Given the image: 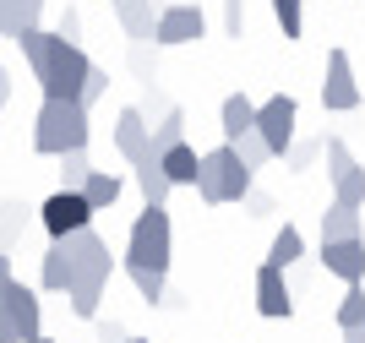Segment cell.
<instances>
[{
    "label": "cell",
    "mask_w": 365,
    "mask_h": 343,
    "mask_svg": "<svg viewBox=\"0 0 365 343\" xmlns=\"http://www.w3.org/2000/svg\"><path fill=\"white\" fill-rule=\"evenodd\" d=\"M224 33H229V39H240V33H245V0H224Z\"/></svg>",
    "instance_id": "cell-33"
},
{
    "label": "cell",
    "mask_w": 365,
    "mask_h": 343,
    "mask_svg": "<svg viewBox=\"0 0 365 343\" xmlns=\"http://www.w3.org/2000/svg\"><path fill=\"white\" fill-rule=\"evenodd\" d=\"M322 240H360V208L333 202V208L322 213Z\"/></svg>",
    "instance_id": "cell-22"
},
{
    "label": "cell",
    "mask_w": 365,
    "mask_h": 343,
    "mask_svg": "<svg viewBox=\"0 0 365 343\" xmlns=\"http://www.w3.org/2000/svg\"><path fill=\"white\" fill-rule=\"evenodd\" d=\"M137 191H142V202H148V208H164V202H169L175 180L164 175V158H153V164L137 169Z\"/></svg>",
    "instance_id": "cell-20"
},
{
    "label": "cell",
    "mask_w": 365,
    "mask_h": 343,
    "mask_svg": "<svg viewBox=\"0 0 365 343\" xmlns=\"http://www.w3.org/2000/svg\"><path fill=\"white\" fill-rule=\"evenodd\" d=\"M38 16H44V0H0V28H6L11 44L38 33Z\"/></svg>",
    "instance_id": "cell-18"
},
{
    "label": "cell",
    "mask_w": 365,
    "mask_h": 343,
    "mask_svg": "<svg viewBox=\"0 0 365 343\" xmlns=\"http://www.w3.org/2000/svg\"><path fill=\"white\" fill-rule=\"evenodd\" d=\"M104 93H109V71H104V66H93V76H88V88H82V104H98V98H104Z\"/></svg>",
    "instance_id": "cell-32"
},
{
    "label": "cell",
    "mask_w": 365,
    "mask_h": 343,
    "mask_svg": "<svg viewBox=\"0 0 365 343\" xmlns=\"http://www.w3.org/2000/svg\"><path fill=\"white\" fill-rule=\"evenodd\" d=\"M202 33H207L202 6H164V11H158V33H153V44H158V49H180V44H197Z\"/></svg>",
    "instance_id": "cell-12"
},
{
    "label": "cell",
    "mask_w": 365,
    "mask_h": 343,
    "mask_svg": "<svg viewBox=\"0 0 365 343\" xmlns=\"http://www.w3.org/2000/svg\"><path fill=\"white\" fill-rule=\"evenodd\" d=\"M235 153H240V158H245V164H251V169H262V164H273V148H267V142H262V131L240 136V142H235Z\"/></svg>",
    "instance_id": "cell-30"
},
{
    "label": "cell",
    "mask_w": 365,
    "mask_h": 343,
    "mask_svg": "<svg viewBox=\"0 0 365 343\" xmlns=\"http://www.w3.org/2000/svg\"><path fill=\"white\" fill-rule=\"evenodd\" d=\"M82 191H88V202H93V208L104 213V208H115V202H120V180L109 175V169H93V180L82 185Z\"/></svg>",
    "instance_id": "cell-25"
},
{
    "label": "cell",
    "mask_w": 365,
    "mask_h": 343,
    "mask_svg": "<svg viewBox=\"0 0 365 343\" xmlns=\"http://www.w3.org/2000/svg\"><path fill=\"white\" fill-rule=\"evenodd\" d=\"M257 311L273 316V322H284V316L294 311L289 284H284V267H267V262H262V272H257Z\"/></svg>",
    "instance_id": "cell-15"
},
{
    "label": "cell",
    "mask_w": 365,
    "mask_h": 343,
    "mask_svg": "<svg viewBox=\"0 0 365 343\" xmlns=\"http://www.w3.org/2000/svg\"><path fill=\"white\" fill-rule=\"evenodd\" d=\"M300 256H305V235H300L294 224H284V229L273 235V245H267V267H284V272H289Z\"/></svg>",
    "instance_id": "cell-21"
},
{
    "label": "cell",
    "mask_w": 365,
    "mask_h": 343,
    "mask_svg": "<svg viewBox=\"0 0 365 343\" xmlns=\"http://www.w3.org/2000/svg\"><path fill=\"white\" fill-rule=\"evenodd\" d=\"M55 33H61V39H71V44H76V39H82V16H76L71 6H66V11H61V28H55Z\"/></svg>",
    "instance_id": "cell-34"
},
{
    "label": "cell",
    "mask_w": 365,
    "mask_h": 343,
    "mask_svg": "<svg viewBox=\"0 0 365 343\" xmlns=\"http://www.w3.org/2000/svg\"><path fill=\"white\" fill-rule=\"evenodd\" d=\"M164 175L175 180V185H197V180H202V153L191 148V142L169 148V153H164Z\"/></svg>",
    "instance_id": "cell-19"
},
{
    "label": "cell",
    "mask_w": 365,
    "mask_h": 343,
    "mask_svg": "<svg viewBox=\"0 0 365 343\" xmlns=\"http://www.w3.org/2000/svg\"><path fill=\"white\" fill-rule=\"evenodd\" d=\"M93 136V120H88V104L76 98H44L38 120H33V153L44 158H66V153H82Z\"/></svg>",
    "instance_id": "cell-3"
},
{
    "label": "cell",
    "mask_w": 365,
    "mask_h": 343,
    "mask_svg": "<svg viewBox=\"0 0 365 343\" xmlns=\"http://www.w3.org/2000/svg\"><path fill=\"white\" fill-rule=\"evenodd\" d=\"M169 245H175L169 213H164V208H142V213H137V224H131V235H125V262L169 272Z\"/></svg>",
    "instance_id": "cell-5"
},
{
    "label": "cell",
    "mask_w": 365,
    "mask_h": 343,
    "mask_svg": "<svg viewBox=\"0 0 365 343\" xmlns=\"http://www.w3.org/2000/svg\"><path fill=\"white\" fill-rule=\"evenodd\" d=\"M98 343H131V338H125V327L109 316V322H98Z\"/></svg>",
    "instance_id": "cell-35"
},
{
    "label": "cell",
    "mask_w": 365,
    "mask_h": 343,
    "mask_svg": "<svg viewBox=\"0 0 365 343\" xmlns=\"http://www.w3.org/2000/svg\"><path fill=\"white\" fill-rule=\"evenodd\" d=\"M22 202H16V196H6V256H0V262H11V251H16V240H22Z\"/></svg>",
    "instance_id": "cell-31"
},
{
    "label": "cell",
    "mask_w": 365,
    "mask_h": 343,
    "mask_svg": "<svg viewBox=\"0 0 365 343\" xmlns=\"http://www.w3.org/2000/svg\"><path fill=\"white\" fill-rule=\"evenodd\" d=\"M93 180V158H88V148L82 153H66L61 158V191H82Z\"/></svg>",
    "instance_id": "cell-24"
},
{
    "label": "cell",
    "mask_w": 365,
    "mask_h": 343,
    "mask_svg": "<svg viewBox=\"0 0 365 343\" xmlns=\"http://www.w3.org/2000/svg\"><path fill=\"white\" fill-rule=\"evenodd\" d=\"M131 343H137V338H131Z\"/></svg>",
    "instance_id": "cell-39"
},
{
    "label": "cell",
    "mask_w": 365,
    "mask_h": 343,
    "mask_svg": "<svg viewBox=\"0 0 365 343\" xmlns=\"http://www.w3.org/2000/svg\"><path fill=\"white\" fill-rule=\"evenodd\" d=\"M153 142H158V153H169V148H180V142H185V109H180V104H169L164 115H158Z\"/></svg>",
    "instance_id": "cell-23"
},
{
    "label": "cell",
    "mask_w": 365,
    "mask_h": 343,
    "mask_svg": "<svg viewBox=\"0 0 365 343\" xmlns=\"http://www.w3.org/2000/svg\"><path fill=\"white\" fill-rule=\"evenodd\" d=\"M338 327H344V332L365 327V289L360 284H349V295L338 300Z\"/></svg>",
    "instance_id": "cell-27"
},
{
    "label": "cell",
    "mask_w": 365,
    "mask_h": 343,
    "mask_svg": "<svg viewBox=\"0 0 365 343\" xmlns=\"http://www.w3.org/2000/svg\"><path fill=\"white\" fill-rule=\"evenodd\" d=\"M251 175H257V169H251L240 153H235V142H218L213 153H202L197 196L207 202V208H224V202H245V196L257 191V185H251Z\"/></svg>",
    "instance_id": "cell-4"
},
{
    "label": "cell",
    "mask_w": 365,
    "mask_h": 343,
    "mask_svg": "<svg viewBox=\"0 0 365 343\" xmlns=\"http://www.w3.org/2000/svg\"><path fill=\"white\" fill-rule=\"evenodd\" d=\"M125 272H131V284H137V295L148 300V305L169 300V295H164V272H158V267H137V262H125Z\"/></svg>",
    "instance_id": "cell-26"
},
{
    "label": "cell",
    "mask_w": 365,
    "mask_h": 343,
    "mask_svg": "<svg viewBox=\"0 0 365 343\" xmlns=\"http://www.w3.org/2000/svg\"><path fill=\"white\" fill-rule=\"evenodd\" d=\"M16 49L28 55L33 82L44 88V98H76V104H82V88H88V76H93V60L82 55V44L38 28V33H28Z\"/></svg>",
    "instance_id": "cell-1"
},
{
    "label": "cell",
    "mask_w": 365,
    "mask_h": 343,
    "mask_svg": "<svg viewBox=\"0 0 365 343\" xmlns=\"http://www.w3.org/2000/svg\"><path fill=\"white\" fill-rule=\"evenodd\" d=\"M344 343H365V327H354V332H344Z\"/></svg>",
    "instance_id": "cell-37"
},
{
    "label": "cell",
    "mask_w": 365,
    "mask_h": 343,
    "mask_svg": "<svg viewBox=\"0 0 365 343\" xmlns=\"http://www.w3.org/2000/svg\"><path fill=\"white\" fill-rule=\"evenodd\" d=\"M38 284H44L49 295H71V284H76V262H71V245H66V240H55V245L38 256Z\"/></svg>",
    "instance_id": "cell-14"
},
{
    "label": "cell",
    "mask_w": 365,
    "mask_h": 343,
    "mask_svg": "<svg viewBox=\"0 0 365 343\" xmlns=\"http://www.w3.org/2000/svg\"><path fill=\"white\" fill-rule=\"evenodd\" d=\"M317 153H327V136H305V142H294L284 164H289L294 175H300V169H311V164H317Z\"/></svg>",
    "instance_id": "cell-28"
},
{
    "label": "cell",
    "mask_w": 365,
    "mask_h": 343,
    "mask_svg": "<svg viewBox=\"0 0 365 343\" xmlns=\"http://www.w3.org/2000/svg\"><path fill=\"white\" fill-rule=\"evenodd\" d=\"M0 322L22 332V343L44 338V332H38V295H33L22 278H11V272H6V284H0Z\"/></svg>",
    "instance_id": "cell-9"
},
{
    "label": "cell",
    "mask_w": 365,
    "mask_h": 343,
    "mask_svg": "<svg viewBox=\"0 0 365 343\" xmlns=\"http://www.w3.org/2000/svg\"><path fill=\"white\" fill-rule=\"evenodd\" d=\"M322 267L344 278V284H360L365 278V240H322Z\"/></svg>",
    "instance_id": "cell-13"
},
{
    "label": "cell",
    "mask_w": 365,
    "mask_h": 343,
    "mask_svg": "<svg viewBox=\"0 0 365 343\" xmlns=\"http://www.w3.org/2000/svg\"><path fill=\"white\" fill-rule=\"evenodd\" d=\"M273 16H278V28H284V39H300V33H305L300 0H273Z\"/></svg>",
    "instance_id": "cell-29"
},
{
    "label": "cell",
    "mask_w": 365,
    "mask_h": 343,
    "mask_svg": "<svg viewBox=\"0 0 365 343\" xmlns=\"http://www.w3.org/2000/svg\"><path fill=\"white\" fill-rule=\"evenodd\" d=\"M71 245V262H76V284H71V316H82V322H98V300H104V284H109V267H115V256H109V245L93 229H82V235L66 240Z\"/></svg>",
    "instance_id": "cell-2"
},
{
    "label": "cell",
    "mask_w": 365,
    "mask_h": 343,
    "mask_svg": "<svg viewBox=\"0 0 365 343\" xmlns=\"http://www.w3.org/2000/svg\"><path fill=\"white\" fill-rule=\"evenodd\" d=\"M245 208H251V218H267V213H273V196H267V191H251V196H245Z\"/></svg>",
    "instance_id": "cell-36"
},
{
    "label": "cell",
    "mask_w": 365,
    "mask_h": 343,
    "mask_svg": "<svg viewBox=\"0 0 365 343\" xmlns=\"http://www.w3.org/2000/svg\"><path fill=\"white\" fill-rule=\"evenodd\" d=\"M93 202H88V191H55L38 208V218H44V229H49V240H71V235H82V229H93Z\"/></svg>",
    "instance_id": "cell-6"
},
{
    "label": "cell",
    "mask_w": 365,
    "mask_h": 343,
    "mask_svg": "<svg viewBox=\"0 0 365 343\" xmlns=\"http://www.w3.org/2000/svg\"><path fill=\"white\" fill-rule=\"evenodd\" d=\"M115 148H120V158H125L131 169L153 164V158H164V153H158V142H153V126H148V115H142V109H120V115H115Z\"/></svg>",
    "instance_id": "cell-11"
},
{
    "label": "cell",
    "mask_w": 365,
    "mask_h": 343,
    "mask_svg": "<svg viewBox=\"0 0 365 343\" xmlns=\"http://www.w3.org/2000/svg\"><path fill=\"white\" fill-rule=\"evenodd\" d=\"M158 0H115V16H120V28L131 44H153V33H158V11H153Z\"/></svg>",
    "instance_id": "cell-17"
},
{
    "label": "cell",
    "mask_w": 365,
    "mask_h": 343,
    "mask_svg": "<svg viewBox=\"0 0 365 343\" xmlns=\"http://www.w3.org/2000/svg\"><path fill=\"white\" fill-rule=\"evenodd\" d=\"M327 180H333V202L344 208H365V169L338 136H327Z\"/></svg>",
    "instance_id": "cell-8"
},
{
    "label": "cell",
    "mask_w": 365,
    "mask_h": 343,
    "mask_svg": "<svg viewBox=\"0 0 365 343\" xmlns=\"http://www.w3.org/2000/svg\"><path fill=\"white\" fill-rule=\"evenodd\" d=\"M294 126H300V104H294L289 93H273V98L262 104V120H257V131H262V142L273 148V158H289Z\"/></svg>",
    "instance_id": "cell-10"
},
{
    "label": "cell",
    "mask_w": 365,
    "mask_h": 343,
    "mask_svg": "<svg viewBox=\"0 0 365 343\" xmlns=\"http://www.w3.org/2000/svg\"><path fill=\"white\" fill-rule=\"evenodd\" d=\"M257 120H262V104H251L245 93H229L224 109H218V131H224V142H240V136L257 131Z\"/></svg>",
    "instance_id": "cell-16"
},
{
    "label": "cell",
    "mask_w": 365,
    "mask_h": 343,
    "mask_svg": "<svg viewBox=\"0 0 365 343\" xmlns=\"http://www.w3.org/2000/svg\"><path fill=\"white\" fill-rule=\"evenodd\" d=\"M38 343H55V338H38Z\"/></svg>",
    "instance_id": "cell-38"
},
{
    "label": "cell",
    "mask_w": 365,
    "mask_h": 343,
    "mask_svg": "<svg viewBox=\"0 0 365 343\" xmlns=\"http://www.w3.org/2000/svg\"><path fill=\"white\" fill-rule=\"evenodd\" d=\"M137 343H142V338H137Z\"/></svg>",
    "instance_id": "cell-40"
},
{
    "label": "cell",
    "mask_w": 365,
    "mask_h": 343,
    "mask_svg": "<svg viewBox=\"0 0 365 343\" xmlns=\"http://www.w3.org/2000/svg\"><path fill=\"white\" fill-rule=\"evenodd\" d=\"M360 98H365V82L354 76V60L344 49H333L327 55V76H322V109L349 115V109H360Z\"/></svg>",
    "instance_id": "cell-7"
}]
</instances>
